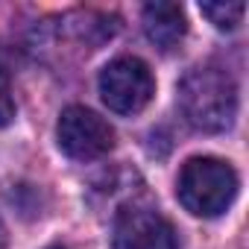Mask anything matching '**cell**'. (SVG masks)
Returning <instances> with one entry per match:
<instances>
[{"label":"cell","instance_id":"cell-1","mask_svg":"<svg viewBox=\"0 0 249 249\" xmlns=\"http://www.w3.org/2000/svg\"><path fill=\"white\" fill-rule=\"evenodd\" d=\"M182 117L199 132H226L237 114L234 79L214 65L191 68L179 82Z\"/></svg>","mask_w":249,"mask_h":249},{"label":"cell","instance_id":"cell-2","mask_svg":"<svg viewBox=\"0 0 249 249\" xmlns=\"http://www.w3.org/2000/svg\"><path fill=\"white\" fill-rule=\"evenodd\" d=\"M179 202L185 211L196 217H217L223 214L234 196H237V173L229 161L211 159V156H196L185 161L176 185Z\"/></svg>","mask_w":249,"mask_h":249},{"label":"cell","instance_id":"cell-3","mask_svg":"<svg viewBox=\"0 0 249 249\" xmlns=\"http://www.w3.org/2000/svg\"><path fill=\"white\" fill-rule=\"evenodd\" d=\"M156 94V79L138 56H120L100 71V97L117 114H138Z\"/></svg>","mask_w":249,"mask_h":249},{"label":"cell","instance_id":"cell-4","mask_svg":"<svg viewBox=\"0 0 249 249\" xmlns=\"http://www.w3.org/2000/svg\"><path fill=\"white\" fill-rule=\"evenodd\" d=\"M59 147L73 161H94L103 159L114 147V129L108 120L85 106H68L59 117Z\"/></svg>","mask_w":249,"mask_h":249},{"label":"cell","instance_id":"cell-5","mask_svg":"<svg viewBox=\"0 0 249 249\" xmlns=\"http://www.w3.org/2000/svg\"><path fill=\"white\" fill-rule=\"evenodd\" d=\"M114 249H176L170 220L153 205H126L114 217Z\"/></svg>","mask_w":249,"mask_h":249},{"label":"cell","instance_id":"cell-6","mask_svg":"<svg viewBox=\"0 0 249 249\" xmlns=\"http://www.w3.org/2000/svg\"><path fill=\"white\" fill-rule=\"evenodd\" d=\"M141 18H144L147 38L159 50L167 53V50H176L185 41L188 21H185V9L179 3H147Z\"/></svg>","mask_w":249,"mask_h":249},{"label":"cell","instance_id":"cell-7","mask_svg":"<svg viewBox=\"0 0 249 249\" xmlns=\"http://www.w3.org/2000/svg\"><path fill=\"white\" fill-rule=\"evenodd\" d=\"M199 12H202L217 30H234V27L243 21L246 6L240 3V0H217V3H202Z\"/></svg>","mask_w":249,"mask_h":249},{"label":"cell","instance_id":"cell-8","mask_svg":"<svg viewBox=\"0 0 249 249\" xmlns=\"http://www.w3.org/2000/svg\"><path fill=\"white\" fill-rule=\"evenodd\" d=\"M15 117V97H12V82H9V73L0 62V126H9Z\"/></svg>","mask_w":249,"mask_h":249},{"label":"cell","instance_id":"cell-9","mask_svg":"<svg viewBox=\"0 0 249 249\" xmlns=\"http://www.w3.org/2000/svg\"><path fill=\"white\" fill-rule=\"evenodd\" d=\"M0 246H3V229H0Z\"/></svg>","mask_w":249,"mask_h":249},{"label":"cell","instance_id":"cell-10","mask_svg":"<svg viewBox=\"0 0 249 249\" xmlns=\"http://www.w3.org/2000/svg\"><path fill=\"white\" fill-rule=\"evenodd\" d=\"M50 249H62V246H50Z\"/></svg>","mask_w":249,"mask_h":249}]
</instances>
